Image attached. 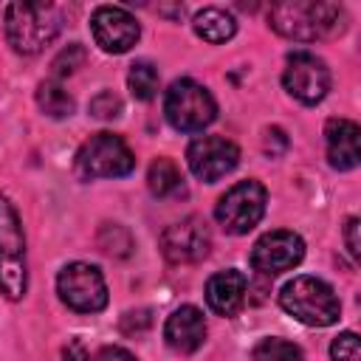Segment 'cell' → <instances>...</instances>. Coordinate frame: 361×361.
Segmentation results:
<instances>
[{
	"mask_svg": "<svg viewBox=\"0 0 361 361\" xmlns=\"http://www.w3.org/2000/svg\"><path fill=\"white\" fill-rule=\"evenodd\" d=\"M341 20H344L341 6L322 0H285V3H274L268 11L271 28L296 42L322 39L336 28H341Z\"/></svg>",
	"mask_w": 361,
	"mask_h": 361,
	"instance_id": "6da1fadb",
	"label": "cell"
},
{
	"mask_svg": "<svg viewBox=\"0 0 361 361\" xmlns=\"http://www.w3.org/2000/svg\"><path fill=\"white\" fill-rule=\"evenodd\" d=\"M62 14L54 3H8L6 6V37L17 54H39L59 34Z\"/></svg>",
	"mask_w": 361,
	"mask_h": 361,
	"instance_id": "7a4b0ae2",
	"label": "cell"
},
{
	"mask_svg": "<svg viewBox=\"0 0 361 361\" xmlns=\"http://www.w3.org/2000/svg\"><path fill=\"white\" fill-rule=\"evenodd\" d=\"M279 305L296 322L310 324V327L336 324L341 316V302L336 290L319 276H293L279 290Z\"/></svg>",
	"mask_w": 361,
	"mask_h": 361,
	"instance_id": "3957f363",
	"label": "cell"
},
{
	"mask_svg": "<svg viewBox=\"0 0 361 361\" xmlns=\"http://www.w3.org/2000/svg\"><path fill=\"white\" fill-rule=\"evenodd\" d=\"M25 288H28L25 234L11 200L0 195V293L17 302L25 296Z\"/></svg>",
	"mask_w": 361,
	"mask_h": 361,
	"instance_id": "277c9868",
	"label": "cell"
},
{
	"mask_svg": "<svg viewBox=\"0 0 361 361\" xmlns=\"http://www.w3.org/2000/svg\"><path fill=\"white\" fill-rule=\"evenodd\" d=\"M164 113L175 130L200 133L214 121L217 104H214L212 93L203 85H197L195 79H175L164 96Z\"/></svg>",
	"mask_w": 361,
	"mask_h": 361,
	"instance_id": "5b68a950",
	"label": "cell"
},
{
	"mask_svg": "<svg viewBox=\"0 0 361 361\" xmlns=\"http://www.w3.org/2000/svg\"><path fill=\"white\" fill-rule=\"evenodd\" d=\"M135 158L130 147L113 133L90 135L76 152V172L82 178H121L130 175Z\"/></svg>",
	"mask_w": 361,
	"mask_h": 361,
	"instance_id": "8992f818",
	"label": "cell"
},
{
	"mask_svg": "<svg viewBox=\"0 0 361 361\" xmlns=\"http://www.w3.org/2000/svg\"><path fill=\"white\" fill-rule=\"evenodd\" d=\"M265 200L268 195L259 180H240L217 200L214 217L228 234H248L262 220Z\"/></svg>",
	"mask_w": 361,
	"mask_h": 361,
	"instance_id": "52a82bcc",
	"label": "cell"
},
{
	"mask_svg": "<svg viewBox=\"0 0 361 361\" xmlns=\"http://www.w3.org/2000/svg\"><path fill=\"white\" fill-rule=\"evenodd\" d=\"M59 299L76 313H99L107 305V282L96 265L71 262L56 276Z\"/></svg>",
	"mask_w": 361,
	"mask_h": 361,
	"instance_id": "ba28073f",
	"label": "cell"
},
{
	"mask_svg": "<svg viewBox=\"0 0 361 361\" xmlns=\"http://www.w3.org/2000/svg\"><path fill=\"white\" fill-rule=\"evenodd\" d=\"M282 85H285V90L296 102L316 104L330 90V71H327V65L316 54H310V51H293L285 59Z\"/></svg>",
	"mask_w": 361,
	"mask_h": 361,
	"instance_id": "9c48e42d",
	"label": "cell"
},
{
	"mask_svg": "<svg viewBox=\"0 0 361 361\" xmlns=\"http://www.w3.org/2000/svg\"><path fill=\"white\" fill-rule=\"evenodd\" d=\"M302 257H305L302 237L293 231H285V228L262 234L251 248V265H254V271H259L265 276H276V274L296 268L302 262Z\"/></svg>",
	"mask_w": 361,
	"mask_h": 361,
	"instance_id": "30bf717a",
	"label": "cell"
},
{
	"mask_svg": "<svg viewBox=\"0 0 361 361\" xmlns=\"http://www.w3.org/2000/svg\"><path fill=\"white\" fill-rule=\"evenodd\" d=\"M186 161H189V169H192L195 178H200L206 183H214V180H220L223 175H228L237 166L240 149L228 138L203 135V138H197V141L189 144Z\"/></svg>",
	"mask_w": 361,
	"mask_h": 361,
	"instance_id": "8fae6325",
	"label": "cell"
},
{
	"mask_svg": "<svg viewBox=\"0 0 361 361\" xmlns=\"http://www.w3.org/2000/svg\"><path fill=\"white\" fill-rule=\"evenodd\" d=\"M93 39L107 54H124L138 42V23L135 17L121 6H99L90 17Z\"/></svg>",
	"mask_w": 361,
	"mask_h": 361,
	"instance_id": "7c38bea8",
	"label": "cell"
},
{
	"mask_svg": "<svg viewBox=\"0 0 361 361\" xmlns=\"http://www.w3.org/2000/svg\"><path fill=\"white\" fill-rule=\"evenodd\" d=\"M209 245H212V237L200 217H183L180 223H172L161 234V251L175 265L203 259L209 254Z\"/></svg>",
	"mask_w": 361,
	"mask_h": 361,
	"instance_id": "4fadbf2b",
	"label": "cell"
},
{
	"mask_svg": "<svg viewBox=\"0 0 361 361\" xmlns=\"http://www.w3.org/2000/svg\"><path fill=\"white\" fill-rule=\"evenodd\" d=\"M164 338L175 353H195L206 338L203 313L195 305H180L164 324Z\"/></svg>",
	"mask_w": 361,
	"mask_h": 361,
	"instance_id": "5bb4252c",
	"label": "cell"
},
{
	"mask_svg": "<svg viewBox=\"0 0 361 361\" xmlns=\"http://www.w3.org/2000/svg\"><path fill=\"white\" fill-rule=\"evenodd\" d=\"M245 290H248L245 274H240L234 268L220 271L206 282V305L217 316H234L245 302Z\"/></svg>",
	"mask_w": 361,
	"mask_h": 361,
	"instance_id": "9a60e30c",
	"label": "cell"
},
{
	"mask_svg": "<svg viewBox=\"0 0 361 361\" xmlns=\"http://www.w3.org/2000/svg\"><path fill=\"white\" fill-rule=\"evenodd\" d=\"M358 124L350 118H330L324 124V141H327V158L330 166L347 172L358 166Z\"/></svg>",
	"mask_w": 361,
	"mask_h": 361,
	"instance_id": "2e32d148",
	"label": "cell"
},
{
	"mask_svg": "<svg viewBox=\"0 0 361 361\" xmlns=\"http://www.w3.org/2000/svg\"><path fill=\"white\" fill-rule=\"evenodd\" d=\"M192 25H195V34H197L200 39L214 42V45L231 39L234 31H237V20H234L226 8H217V6H209V8L197 11Z\"/></svg>",
	"mask_w": 361,
	"mask_h": 361,
	"instance_id": "e0dca14e",
	"label": "cell"
},
{
	"mask_svg": "<svg viewBox=\"0 0 361 361\" xmlns=\"http://www.w3.org/2000/svg\"><path fill=\"white\" fill-rule=\"evenodd\" d=\"M37 104L51 118H65V116L73 113V96L56 79H48L37 87Z\"/></svg>",
	"mask_w": 361,
	"mask_h": 361,
	"instance_id": "ac0fdd59",
	"label": "cell"
},
{
	"mask_svg": "<svg viewBox=\"0 0 361 361\" xmlns=\"http://www.w3.org/2000/svg\"><path fill=\"white\" fill-rule=\"evenodd\" d=\"M147 183H149V192L155 197H169V195H175L180 189L183 178H180V169H178L175 161L158 158V161H152V166L147 172Z\"/></svg>",
	"mask_w": 361,
	"mask_h": 361,
	"instance_id": "d6986e66",
	"label": "cell"
},
{
	"mask_svg": "<svg viewBox=\"0 0 361 361\" xmlns=\"http://www.w3.org/2000/svg\"><path fill=\"white\" fill-rule=\"evenodd\" d=\"M127 87L138 102H149L158 90V71L149 62H135L127 73Z\"/></svg>",
	"mask_w": 361,
	"mask_h": 361,
	"instance_id": "ffe728a7",
	"label": "cell"
},
{
	"mask_svg": "<svg viewBox=\"0 0 361 361\" xmlns=\"http://www.w3.org/2000/svg\"><path fill=\"white\" fill-rule=\"evenodd\" d=\"M254 361H305V355L285 338H262L254 347Z\"/></svg>",
	"mask_w": 361,
	"mask_h": 361,
	"instance_id": "44dd1931",
	"label": "cell"
},
{
	"mask_svg": "<svg viewBox=\"0 0 361 361\" xmlns=\"http://www.w3.org/2000/svg\"><path fill=\"white\" fill-rule=\"evenodd\" d=\"M330 358L333 361H361V350H358V336L353 330L341 333L333 338L330 344Z\"/></svg>",
	"mask_w": 361,
	"mask_h": 361,
	"instance_id": "7402d4cb",
	"label": "cell"
},
{
	"mask_svg": "<svg viewBox=\"0 0 361 361\" xmlns=\"http://www.w3.org/2000/svg\"><path fill=\"white\" fill-rule=\"evenodd\" d=\"M85 62V48L82 45H68L56 59H54V76L59 79V76H68V73H73L79 65Z\"/></svg>",
	"mask_w": 361,
	"mask_h": 361,
	"instance_id": "603a6c76",
	"label": "cell"
},
{
	"mask_svg": "<svg viewBox=\"0 0 361 361\" xmlns=\"http://www.w3.org/2000/svg\"><path fill=\"white\" fill-rule=\"evenodd\" d=\"M90 113H93L96 118H116V116L121 113V99H118L116 93H110V90H102V93L90 102Z\"/></svg>",
	"mask_w": 361,
	"mask_h": 361,
	"instance_id": "cb8c5ba5",
	"label": "cell"
},
{
	"mask_svg": "<svg viewBox=\"0 0 361 361\" xmlns=\"http://www.w3.org/2000/svg\"><path fill=\"white\" fill-rule=\"evenodd\" d=\"M344 240H347V251L358 259L361 254V245H358V217H350L347 226H344Z\"/></svg>",
	"mask_w": 361,
	"mask_h": 361,
	"instance_id": "d4e9b609",
	"label": "cell"
},
{
	"mask_svg": "<svg viewBox=\"0 0 361 361\" xmlns=\"http://www.w3.org/2000/svg\"><path fill=\"white\" fill-rule=\"evenodd\" d=\"M93 361H135V355L124 347H102Z\"/></svg>",
	"mask_w": 361,
	"mask_h": 361,
	"instance_id": "484cf974",
	"label": "cell"
},
{
	"mask_svg": "<svg viewBox=\"0 0 361 361\" xmlns=\"http://www.w3.org/2000/svg\"><path fill=\"white\" fill-rule=\"evenodd\" d=\"M62 358H65V361H87V350L82 347V341H71V344L65 347Z\"/></svg>",
	"mask_w": 361,
	"mask_h": 361,
	"instance_id": "4316f807",
	"label": "cell"
}]
</instances>
